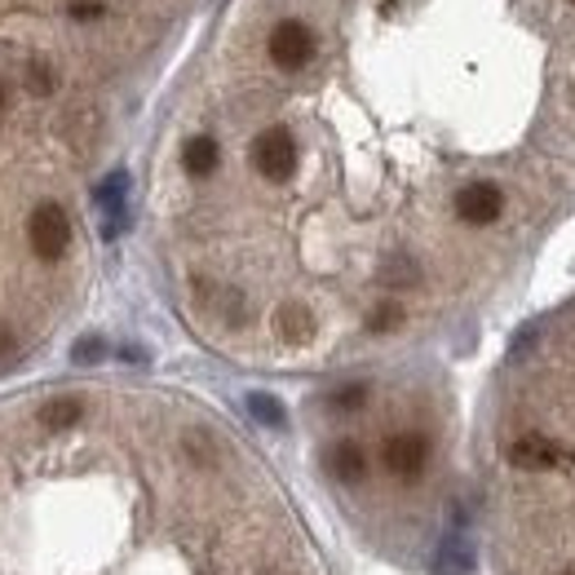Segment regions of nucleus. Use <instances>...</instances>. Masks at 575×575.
<instances>
[{
    "mask_svg": "<svg viewBox=\"0 0 575 575\" xmlns=\"http://www.w3.org/2000/svg\"><path fill=\"white\" fill-rule=\"evenodd\" d=\"M14 350V332H5V327H0V359H5Z\"/></svg>",
    "mask_w": 575,
    "mask_h": 575,
    "instance_id": "nucleus-17",
    "label": "nucleus"
},
{
    "mask_svg": "<svg viewBox=\"0 0 575 575\" xmlns=\"http://www.w3.org/2000/svg\"><path fill=\"white\" fill-rule=\"evenodd\" d=\"M80 416H84V399H76V394L49 399V403L41 407V425H45V429H71Z\"/></svg>",
    "mask_w": 575,
    "mask_h": 575,
    "instance_id": "nucleus-9",
    "label": "nucleus"
},
{
    "mask_svg": "<svg viewBox=\"0 0 575 575\" xmlns=\"http://www.w3.org/2000/svg\"><path fill=\"white\" fill-rule=\"evenodd\" d=\"M102 355H106V345H102V341H93V336H89V341H76V350H71V359H76V364H97Z\"/></svg>",
    "mask_w": 575,
    "mask_h": 575,
    "instance_id": "nucleus-14",
    "label": "nucleus"
},
{
    "mask_svg": "<svg viewBox=\"0 0 575 575\" xmlns=\"http://www.w3.org/2000/svg\"><path fill=\"white\" fill-rule=\"evenodd\" d=\"M125 191H129V173L120 169V173H111V177L97 186L93 199H97V204L106 208V217H111V212H125Z\"/></svg>",
    "mask_w": 575,
    "mask_h": 575,
    "instance_id": "nucleus-11",
    "label": "nucleus"
},
{
    "mask_svg": "<svg viewBox=\"0 0 575 575\" xmlns=\"http://www.w3.org/2000/svg\"><path fill=\"white\" fill-rule=\"evenodd\" d=\"M451 212H456V221H465V226H474V230L496 226V221L505 217V191H501L496 182H470V186L456 191Z\"/></svg>",
    "mask_w": 575,
    "mask_h": 575,
    "instance_id": "nucleus-2",
    "label": "nucleus"
},
{
    "mask_svg": "<svg viewBox=\"0 0 575 575\" xmlns=\"http://www.w3.org/2000/svg\"><path fill=\"white\" fill-rule=\"evenodd\" d=\"M327 470H332V479L359 487V483L368 479V451H364L355 438H345V442H336V447L327 451Z\"/></svg>",
    "mask_w": 575,
    "mask_h": 575,
    "instance_id": "nucleus-7",
    "label": "nucleus"
},
{
    "mask_svg": "<svg viewBox=\"0 0 575 575\" xmlns=\"http://www.w3.org/2000/svg\"><path fill=\"white\" fill-rule=\"evenodd\" d=\"M5 106H10V93H5V84H0V115H5Z\"/></svg>",
    "mask_w": 575,
    "mask_h": 575,
    "instance_id": "nucleus-18",
    "label": "nucleus"
},
{
    "mask_svg": "<svg viewBox=\"0 0 575 575\" xmlns=\"http://www.w3.org/2000/svg\"><path fill=\"white\" fill-rule=\"evenodd\" d=\"M403 319H407L403 301H377V306H372V314H368V332H372V336L399 332V327H403Z\"/></svg>",
    "mask_w": 575,
    "mask_h": 575,
    "instance_id": "nucleus-10",
    "label": "nucleus"
},
{
    "mask_svg": "<svg viewBox=\"0 0 575 575\" xmlns=\"http://www.w3.org/2000/svg\"><path fill=\"white\" fill-rule=\"evenodd\" d=\"M364 403H368V386H364V381H355V386H345V390L332 394V407H336V412H359Z\"/></svg>",
    "mask_w": 575,
    "mask_h": 575,
    "instance_id": "nucleus-13",
    "label": "nucleus"
},
{
    "mask_svg": "<svg viewBox=\"0 0 575 575\" xmlns=\"http://www.w3.org/2000/svg\"><path fill=\"white\" fill-rule=\"evenodd\" d=\"M249 412H253L262 425H284V407H279L271 394H249Z\"/></svg>",
    "mask_w": 575,
    "mask_h": 575,
    "instance_id": "nucleus-12",
    "label": "nucleus"
},
{
    "mask_svg": "<svg viewBox=\"0 0 575 575\" xmlns=\"http://www.w3.org/2000/svg\"><path fill=\"white\" fill-rule=\"evenodd\" d=\"M310 54H314V36H310L306 23L284 19V23L271 32V58H275L284 71H301V67L310 62Z\"/></svg>",
    "mask_w": 575,
    "mask_h": 575,
    "instance_id": "nucleus-5",
    "label": "nucleus"
},
{
    "mask_svg": "<svg viewBox=\"0 0 575 575\" xmlns=\"http://www.w3.org/2000/svg\"><path fill=\"white\" fill-rule=\"evenodd\" d=\"M381 460L394 479H421L429 465V438L425 434H390Z\"/></svg>",
    "mask_w": 575,
    "mask_h": 575,
    "instance_id": "nucleus-4",
    "label": "nucleus"
},
{
    "mask_svg": "<svg viewBox=\"0 0 575 575\" xmlns=\"http://www.w3.org/2000/svg\"><path fill=\"white\" fill-rule=\"evenodd\" d=\"M71 14H76L80 23H93V19H102V5H76Z\"/></svg>",
    "mask_w": 575,
    "mask_h": 575,
    "instance_id": "nucleus-16",
    "label": "nucleus"
},
{
    "mask_svg": "<svg viewBox=\"0 0 575 575\" xmlns=\"http://www.w3.org/2000/svg\"><path fill=\"white\" fill-rule=\"evenodd\" d=\"M571 5H575V0H571Z\"/></svg>",
    "mask_w": 575,
    "mask_h": 575,
    "instance_id": "nucleus-19",
    "label": "nucleus"
},
{
    "mask_svg": "<svg viewBox=\"0 0 575 575\" xmlns=\"http://www.w3.org/2000/svg\"><path fill=\"white\" fill-rule=\"evenodd\" d=\"M27 240H32V253H36L41 262H58V257L67 253V244H71V221H67V212H62L58 204H41V208L32 212V221H27Z\"/></svg>",
    "mask_w": 575,
    "mask_h": 575,
    "instance_id": "nucleus-3",
    "label": "nucleus"
},
{
    "mask_svg": "<svg viewBox=\"0 0 575 575\" xmlns=\"http://www.w3.org/2000/svg\"><path fill=\"white\" fill-rule=\"evenodd\" d=\"M271 327H275V336L284 345H306L319 323H314V310L306 301H279L275 314H271Z\"/></svg>",
    "mask_w": 575,
    "mask_h": 575,
    "instance_id": "nucleus-6",
    "label": "nucleus"
},
{
    "mask_svg": "<svg viewBox=\"0 0 575 575\" xmlns=\"http://www.w3.org/2000/svg\"><path fill=\"white\" fill-rule=\"evenodd\" d=\"M182 164H186L191 177H212L217 164H221V147H217V138H208V134L191 138L186 151H182Z\"/></svg>",
    "mask_w": 575,
    "mask_h": 575,
    "instance_id": "nucleus-8",
    "label": "nucleus"
},
{
    "mask_svg": "<svg viewBox=\"0 0 575 575\" xmlns=\"http://www.w3.org/2000/svg\"><path fill=\"white\" fill-rule=\"evenodd\" d=\"M253 169L266 177V182H288L297 173V138L275 125V129H262L253 138Z\"/></svg>",
    "mask_w": 575,
    "mask_h": 575,
    "instance_id": "nucleus-1",
    "label": "nucleus"
},
{
    "mask_svg": "<svg viewBox=\"0 0 575 575\" xmlns=\"http://www.w3.org/2000/svg\"><path fill=\"white\" fill-rule=\"evenodd\" d=\"M27 89H32V93H54V71L41 67V62H32V71H27Z\"/></svg>",
    "mask_w": 575,
    "mask_h": 575,
    "instance_id": "nucleus-15",
    "label": "nucleus"
}]
</instances>
